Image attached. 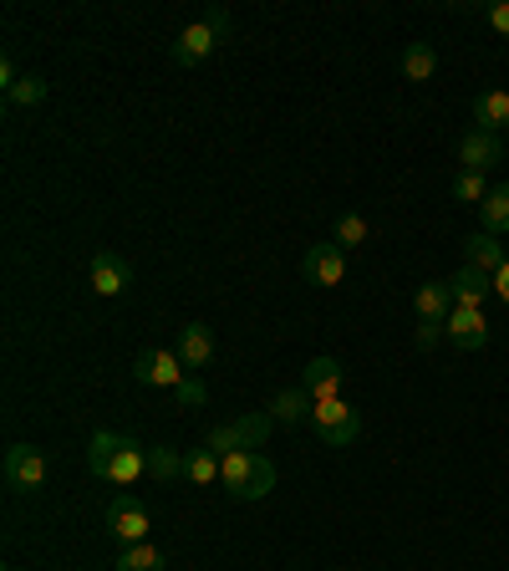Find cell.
<instances>
[{
	"label": "cell",
	"mask_w": 509,
	"mask_h": 571,
	"mask_svg": "<svg viewBox=\"0 0 509 571\" xmlns=\"http://www.w3.org/2000/svg\"><path fill=\"white\" fill-rule=\"evenodd\" d=\"M403 77L407 82H433L438 77V46L433 42H407L403 46Z\"/></svg>",
	"instance_id": "cell-20"
},
{
	"label": "cell",
	"mask_w": 509,
	"mask_h": 571,
	"mask_svg": "<svg viewBox=\"0 0 509 571\" xmlns=\"http://www.w3.org/2000/svg\"><path fill=\"white\" fill-rule=\"evenodd\" d=\"M413 311H418L423 327H443L453 311V296H449V281H423L413 292Z\"/></svg>",
	"instance_id": "cell-16"
},
{
	"label": "cell",
	"mask_w": 509,
	"mask_h": 571,
	"mask_svg": "<svg viewBox=\"0 0 509 571\" xmlns=\"http://www.w3.org/2000/svg\"><path fill=\"white\" fill-rule=\"evenodd\" d=\"M15 82H21V72H15V61L5 57V61H0V92H11Z\"/></svg>",
	"instance_id": "cell-31"
},
{
	"label": "cell",
	"mask_w": 509,
	"mask_h": 571,
	"mask_svg": "<svg viewBox=\"0 0 509 571\" xmlns=\"http://www.w3.org/2000/svg\"><path fill=\"white\" fill-rule=\"evenodd\" d=\"M88 465H92V475L97 480H107V484H138V480H148V449L132 434H92V444H88Z\"/></svg>",
	"instance_id": "cell-1"
},
{
	"label": "cell",
	"mask_w": 509,
	"mask_h": 571,
	"mask_svg": "<svg viewBox=\"0 0 509 571\" xmlns=\"http://www.w3.org/2000/svg\"><path fill=\"white\" fill-rule=\"evenodd\" d=\"M449 296H453V307L484 311V301L495 296V281L484 276V271H474V265H464V271H453L449 276Z\"/></svg>",
	"instance_id": "cell-15"
},
{
	"label": "cell",
	"mask_w": 509,
	"mask_h": 571,
	"mask_svg": "<svg viewBox=\"0 0 509 571\" xmlns=\"http://www.w3.org/2000/svg\"><path fill=\"white\" fill-rule=\"evenodd\" d=\"M301 276L311 281V286H342V281H347V250L336 245V240L311 245L301 255Z\"/></svg>",
	"instance_id": "cell-10"
},
{
	"label": "cell",
	"mask_w": 509,
	"mask_h": 571,
	"mask_svg": "<svg viewBox=\"0 0 509 571\" xmlns=\"http://www.w3.org/2000/svg\"><path fill=\"white\" fill-rule=\"evenodd\" d=\"M88 286L102 296V301H117V296H128L132 286V261L128 255H117V250H97L88 261Z\"/></svg>",
	"instance_id": "cell-9"
},
{
	"label": "cell",
	"mask_w": 509,
	"mask_h": 571,
	"mask_svg": "<svg viewBox=\"0 0 509 571\" xmlns=\"http://www.w3.org/2000/svg\"><path fill=\"white\" fill-rule=\"evenodd\" d=\"M270 429H276V419H270V413H240V419H230V424L209 429V434H204V449H215V455L261 449V444L270 439Z\"/></svg>",
	"instance_id": "cell-4"
},
{
	"label": "cell",
	"mask_w": 509,
	"mask_h": 571,
	"mask_svg": "<svg viewBox=\"0 0 509 571\" xmlns=\"http://www.w3.org/2000/svg\"><path fill=\"white\" fill-rule=\"evenodd\" d=\"M174 352H178V363L189 367V373H199V367H209V357H215V327H204V322L178 327Z\"/></svg>",
	"instance_id": "cell-14"
},
{
	"label": "cell",
	"mask_w": 509,
	"mask_h": 571,
	"mask_svg": "<svg viewBox=\"0 0 509 571\" xmlns=\"http://www.w3.org/2000/svg\"><path fill=\"white\" fill-rule=\"evenodd\" d=\"M505 261H509V255H505V245H499V235L474 230L464 240V265H474V271H484V276H495Z\"/></svg>",
	"instance_id": "cell-17"
},
{
	"label": "cell",
	"mask_w": 509,
	"mask_h": 571,
	"mask_svg": "<svg viewBox=\"0 0 509 571\" xmlns=\"http://www.w3.org/2000/svg\"><path fill=\"white\" fill-rule=\"evenodd\" d=\"M301 388L316 403H326V398H342V388H347V367L336 363V357H311L301 373Z\"/></svg>",
	"instance_id": "cell-13"
},
{
	"label": "cell",
	"mask_w": 509,
	"mask_h": 571,
	"mask_svg": "<svg viewBox=\"0 0 509 571\" xmlns=\"http://www.w3.org/2000/svg\"><path fill=\"white\" fill-rule=\"evenodd\" d=\"M489 281H495V296H499V301H505V307H509V261L499 265V271H495V276H489Z\"/></svg>",
	"instance_id": "cell-30"
},
{
	"label": "cell",
	"mask_w": 509,
	"mask_h": 571,
	"mask_svg": "<svg viewBox=\"0 0 509 571\" xmlns=\"http://www.w3.org/2000/svg\"><path fill=\"white\" fill-rule=\"evenodd\" d=\"M474 128H484V133L509 128V92L505 88H489V92L474 98Z\"/></svg>",
	"instance_id": "cell-19"
},
{
	"label": "cell",
	"mask_w": 509,
	"mask_h": 571,
	"mask_svg": "<svg viewBox=\"0 0 509 571\" xmlns=\"http://www.w3.org/2000/svg\"><path fill=\"white\" fill-rule=\"evenodd\" d=\"M505 159V144H499V133H484V128H468L459 138V169H474V174H489L495 163Z\"/></svg>",
	"instance_id": "cell-11"
},
{
	"label": "cell",
	"mask_w": 509,
	"mask_h": 571,
	"mask_svg": "<svg viewBox=\"0 0 509 571\" xmlns=\"http://www.w3.org/2000/svg\"><path fill=\"white\" fill-rule=\"evenodd\" d=\"M204 398H209V388H204L199 373H189V378L174 388V403H178V409H204Z\"/></svg>",
	"instance_id": "cell-28"
},
{
	"label": "cell",
	"mask_w": 509,
	"mask_h": 571,
	"mask_svg": "<svg viewBox=\"0 0 509 571\" xmlns=\"http://www.w3.org/2000/svg\"><path fill=\"white\" fill-rule=\"evenodd\" d=\"M219 484H224L234 500H265L276 490V459L261 455V449L219 455Z\"/></svg>",
	"instance_id": "cell-3"
},
{
	"label": "cell",
	"mask_w": 509,
	"mask_h": 571,
	"mask_svg": "<svg viewBox=\"0 0 509 571\" xmlns=\"http://www.w3.org/2000/svg\"><path fill=\"white\" fill-rule=\"evenodd\" d=\"M169 561H163V551L153 541H143V546H123L117 551V561H113V571H163Z\"/></svg>",
	"instance_id": "cell-22"
},
{
	"label": "cell",
	"mask_w": 509,
	"mask_h": 571,
	"mask_svg": "<svg viewBox=\"0 0 509 571\" xmlns=\"http://www.w3.org/2000/svg\"><path fill=\"white\" fill-rule=\"evenodd\" d=\"M184 475V449H174V444H153L148 449V480H178Z\"/></svg>",
	"instance_id": "cell-23"
},
{
	"label": "cell",
	"mask_w": 509,
	"mask_h": 571,
	"mask_svg": "<svg viewBox=\"0 0 509 571\" xmlns=\"http://www.w3.org/2000/svg\"><path fill=\"white\" fill-rule=\"evenodd\" d=\"M332 240H336V245H342V250H362L367 240H372V225H367L362 215H357V209H351V215H336Z\"/></svg>",
	"instance_id": "cell-24"
},
{
	"label": "cell",
	"mask_w": 509,
	"mask_h": 571,
	"mask_svg": "<svg viewBox=\"0 0 509 571\" xmlns=\"http://www.w3.org/2000/svg\"><path fill=\"white\" fill-rule=\"evenodd\" d=\"M184 480L189 484H219V455L215 449H184Z\"/></svg>",
	"instance_id": "cell-25"
},
{
	"label": "cell",
	"mask_w": 509,
	"mask_h": 571,
	"mask_svg": "<svg viewBox=\"0 0 509 571\" xmlns=\"http://www.w3.org/2000/svg\"><path fill=\"white\" fill-rule=\"evenodd\" d=\"M107 536H113L117 546L153 541V515H148L143 500H138V495H117L113 505H107Z\"/></svg>",
	"instance_id": "cell-7"
},
{
	"label": "cell",
	"mask_w": 509,
	"mask_h": 571,
	"mask_svg": "<svg viewBox=\"0 0 509 571\" xmlns=\"http://www.w3.org/2000/svg\"><path fill=\"white\" fill-rule=\"evenodd\" d=\"M5 571H11V567H5Z\"/></svg>",
	"instance_id": "cell-32"
},
{
	"label": "cell",
	"mask_w": 509,
	"mask_h": 571,
	"mask_svg": "<svg viewBox=\"0 0 509 571\" xmlns=\"http://www.w3.org/2000/svg\"><path fill=\"white\" fill-rule=\"evenodd\" d=\"M311 429H316V439L326 444V449H347V444H357V434H362V413H357V403H347V398H326V403L311 409Z\"/></svg>",
	"instance_id": "cell-5"
},
{
	"label": "cell",
	"mask_w": 509,
	"mask_h": 571,
	"mask_svg": "<svg viewBox=\"0 0 509 571\" xmlns=\"http://www.w3.org/2000/svg\"><path fill=\"white\" fill-rule=\"evenodd\" d=\"M311 409H316V398L305 393L301 382H296V388H280L276 398H270V419H276V424H311Z\"/></svg>",
	"instance_id": "cell-18"
},
{
	"label": "cell",
	"mask_w": 509,
	"mask_h": 571,
	"mask_svg": "<svg viewBox=\"0 0 509 571\" xmlns=\"http://www.w3.org/2000/svg\"><path fill=\"white\" fill-rule=\"evenodd\" d=\"M234 31V15L224 11V5H209V11L199 15V21H189V26L174 36V46H169V57L178 61V67H204V61L215 57L219 46L230 42Z\"/></svg>",
	"instance_id": "cell-2"
},
{
	"label": "cell",
	"mask_w": 509,
	"mask_h": 571,
	"mask_svg": "<svg viewBox=\"0 0 509 571\" xmlns=\"http://www.w3.org/2000/svg\"><path fill=\"white\" fill-rule=\"evenodd\" d=\"M46 469H51V459H46L42 444H11V449H5V465H0V475H5V490H15V495H31V490H42V484H46Z\"/></svg>",
	"instance_id": "cell-6"
},
{
	"label": "cell",
	"mask_w": 509,
	"mask_h": 571,
	"mask_svg": "<svg viewBox=\"0 0 509 571\" xmlns=\"http://www.w3.org/2000/svg\"><path fill=\"white\" fill-rule=\"evenodd\" d=\"M489 31H495V36H509V0H495V5H489Z\"/></svg>",
	"instance_id": "cell-29"
},
{
	"label": "cell",
	"mask_w": 509,
	"mask_h": 571,
	"mask_svg": "<svg viewBox=\"0 0 509 571\" xmlns=\"http://www.w3.org/2000/svg\"><path fill=\"white\" fill-rule=\"evenodd\" d=\"M46 92H51V88H46V77L31 72V77H21V82H15V88L5 92V103H11V107H42V103H46Z\"/></svg>",
	"instance_id": "cell-27"
},
{
	"label": "cell",
	"mask_w": 509,
	"mask_h": 571,
	"mask_svg": "<svg viewBox=\"0 0 509 571\" xmlns=\"http://www.w3.org/2000/svg\"><path fill=\"white\" fill-rule=\"evenodd\" d=\"M489 190H495V184H489L484 174H474V169H459V174H453V199H459V205L479 209L484 199H489Z\"/></svg>",
	"instance_id": "cell-26"
},
{
	"label": "cell",
	"mask_w": 509,
	"mask_h": 571,
	"mask_svg": "<svg viewBox=\"0 0 509 571\" xmlns=\"http://www.w3.org/2000/svg\"><path fill=\"white\" fill-rule=\"evenodd\" d=\"M443 338H449L459 352H484L489 347V322H484V311L453 307L449 322H443Z\"/></svg>",
	"instance_id": "cell-12"
},
{
	"label": "cell",
	"mask_w": 509,
	"mask_h": 571,
	"mask_svg": "<svg viewBox=\"0 0 509 571\" xmlns=\"http://www.w3.org/2000/svg\"><path fill=\"white\" fill-rule=\"evenodd\" d=\"M479 230H489V235L509 230V184H495V190H489V199L479 205Z\"/></svg>",
	"instance_id": "cell-21"
},
{
	"label": "cell",
	"mask_w": 509,
	"mask_h": 571,
	"mask_svg": "<svg viewBox=\"0 0 509 571\" xmlns=\"http://www.w3.org/2000/svg\"><path fill=\"white\" fill-rule=\"evenodd\" d=\"M132 378L143 382V388H169V393H174L178 382L189 378V367L178 363L174 347H143L132 357Z\"/></svg>",
	"instance_id": "cell-8"
}]
</instances>
